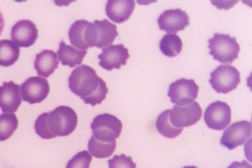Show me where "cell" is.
Returning a JSON list of instances; mask_svg holds the SVG:
<instances>
[{
    "label": "cell",
    "instance_id": "6da1fadb",
    "mask_svg": "<svg viewBox=\"0 0 252 168\" xmlns=\"http://www.w3.org/2000/svg\"><path fill=\"white\" fill-rule=\"evenodd\" d=\"M68 86L73 94L91 106L101 104L108 93L106 82L97 76L93 67L86 65L80 66L72 71L68 79Z\"/></svg>",
    "mask_w": 252,
    "mask_h": 168
},
{
    "label": "cell",
    "instance_id": "7a4b0ae2",
    "mask_svg": "<svg viewBox=\"0 0 252 168\" xmlns=\"http://www.w3.org/2000/svg\"><path fill=\"white\" fill-rule=\"evenodd\" d=\"M78 125V116L75 110L66 106L56 107L53 111L37 117L35 130L43 139H53L57 136H67L75 131Z\"/></svg>",
    "mask_w": 252,
    "mask_h": 168
},
{
    "label": "cell",
    "instance_id": "3957f363",
    "mask_svg": "<svg viewBox=\"0 0 252 168\" xmlns=\"http://www.w3.org/2000/svg\"><path fill=\"white\" fill-rule=\"evenodd\" d=\"M117 27L108 20H96L90 23L85 30V40L89 48L104 49L113 43L117 37Z\"/></svg>",
    "mask_w": 252,
    "mask_h": 168
},
{
    "label": "cell",
    "instance_id": "277c9868",
    "mask_svg": "<svg viewBox=\"0 0 252 168\" xmlns=\"http://www.w3.org/2000/svg\"><path fill=\"white\" fill-rule=\"evenodd\" d=\"M208 48L211 56L221 64H232L238 58L240 52V46L235 37L219 33L208 40Z\"/></svg>",
    "mask_w": 252,
    "mask_h": 168
},
{
    "label": "cell",
    "instance_id": "5b68a950",
    "mask_svg": "<svg viewBox=\"0 0 252 168\" xmlns=\"http://www.w3.org/2000/svg\"><path fill=\"white\" fill-rule=\"evenodd\" d=\"M93 136L102 142L115 141L120 137L123 124L116 116L108 113L96 116L91 124Z\"/></svg>",
    "mask_w": 252,
    "mask_h": 168
},
{
    "label": "cell",
    "instance_id": "8992f818",
    "mask_svg": "<svg viewBox=\"0 0 252 168\" xmlns=\"http://www.w3.org/2000/svg\"><path fill=\"white\" fill-rule=\"evenodd\" d=\"M240 73L231 65H221L211 72L209 83L218 94H229L240 83Z\"/></svg>",
    "mask_w": 252,
    "mask_h": 168
},
{
    "label": "cell",
    "instance_id": "52a82bcc",
    "mask_svg": "<svg viewBox=\"0 0 252 168\" xmlns=\"http://www.w3.org/2000/svg\"><path fill=\"white\" fill-rule=\"evenodd\" d=\"M199 86L193 80L180 79L170 84L168 97L173 104L185 106L193 102L198 97Z\"/></svg>",
    "mask_w": 252,
    "mask_h": 168
},
{
    "label": "cell",
    "instance_id": "ba28073f",
    "mask_svg": "<svg viewBox=\"0 0 252 168\" xmlns=\"http://www.w3.org/2000/svg\"><path fill=\"white\" fill-rule=\"evenodd\" d=\"M202 108L197 102L193 101L185 106H176L172 108L169 113V120L171 124L177 127L183 129L197 124L202 118Z\"/></svg>",
    "mask_w": 252,
    "mask_h": 168
},
{
    "label": "cell",
    "instance_id": "9c48e42d",
    "mask_svg": "<svg viewBox=\"0 0 252 168\" xmlns=\"http://www.w3.org/2000/svg\"><path fill=\"white\" fill-rule=\"evenodd\" d=\"M204 118L210 129L222 131L231 124L232 109L225 102L216 101L207 106Z\"/></svg>",
    "mask_w": 252,
    "mask_h": 168
},
{
    "label": "cell",
    "instance_id": "30bf717a",
    "mask_svg": "<svg viewBox=\"0 0 252 168\" xmlns=\"http://www.w3.org/2000/svg\"><path fill=\"white\" fill-rule=\"evenodd\" d=\"M252 136V124L248 121H240L230 125L220 138V144L232 151L242 146Z\"/></svg>",
    "mask_w": 252,
    "mask_h": 168
},
{
    "label": "cell",
    "instance_id": "8fae6325",
    "mask_svg": "<svg viewBox=\"0 0 252 168\" xmlns=\"http://www.w3.org/2000/svg\"><path fill=\"white\" fill-rule=\"evenodd\" d=\"M50 94V84L48 80L41 77H31L21 85V95L23 100L30 104L40 103L45 100Z\"/></svg>",
    "mask_w": 252,
    "mask_h": 168
},
{
    "label": "cell",
    "instance_id": "7c38bea8",
    "mask_svg": "<svg viewBox=\"0 0 252 168\" xmlns=\"http://www.w3.org/2000/svg\"><path fill=\"white\" fill-rule=\"evenodd\" d=\"M129 57L128 49L123 44L110 45L104 48L102 53L98 55L100 67L108 71L120 69L123 66H126Z\"/></svg>",
    "mask_w": 252,
    "mask_h": 168
},
{
    "label": "cell",
    "instance_id": "4fadbf2b",
    "mask_svg": "<svg viewBox=\"0 0 252 168\" xmlns=\"http://www.w3.org/2000/svg\"><path fill=\"white\" fill-rule=\"evenodd\" d=\"M158 25L162 31L176 34L189 27V15L182 9H168L159 16Z\"/></svg>",
    "mask_w": 252,
    "mask_h": 168
},
{
    "label": "cell",
    "instance_id": "5bb4252c",
    "mask_svg": "<svg viewBox=\"0 0 252 168\" xmlns=\"http://www.w3.org/2000/svg\"><path fill=\"white\" fill-rule=\"evenodd\" d=\"M38 30L30 20H22L11 28V39L18 47L28 48L36 43Z\"/></svg>",
    "mask_w": 252,
    "mask_h": 168
},
{
    "label": "cell",
    "instance_id": "9a60e30c",
    "mask_svg": "<svg viewBox=\"0 0 252 168\" xmlns=\"http://www.w3.org/2000/svg\"><path fill=\"white\" fill-rule=\"evenodd\" d=\"M22 104L21 86L13 81L4 82L0 86V108L4 113H13Z\"/></svg>",
    "mask_w": 252,
    "mask_h": 168
},
{
    "label": "cell",
    "instance_id": "2e32d148",
    "mask_svg": "<svg viewBox=\"0 0 252 168\" xmlns=\"http://www.w3.org/2000/svg\"><path fill=\"white\" fill-rule=\"evenodd\" d=\"M135 8L134 0H108L106 13L112 22L123 24L131 17Z\"/></svg>",
    "mask_w": 252,
    "mask_h": 168
},
{
    "label": "cell",
    "instance_id": "e0dca14e",
    "mask_svg": "<svg viewBox=\"0 0 252 168\" xmlns=\"http://www.w3.org/2000/svg\"><path fill=\"white\" fill-rule=\"evenodd\" d=\"M36 73L42 77L48 78L52 74H54V71L58 68L59 66V59L57 53H54L51 50H45L41 53H38L36 56L35 63H34Z\"/></svg>",
    "mask_w": 252,
    "mask_h": 168
},
{
    "label": "cell",
    "instance_id": "ac0fdd59",
    "mask_svg": "<svg viewBox=\"0 0 252 168\" xmlns=\"http://www.w3.org/2000/svg\"><path fill=\"white\" fill-rule=\"evenodd\" d=\"M87 54V51H81L74 48L73 46L65 44L62 40L58 50V59L63 66H68L69 67H75L82 64L84 57Z\"/></svg>",
    "mask_w": 252,
    "mask_h": 168
},
{
    "label": "cell",
    "instance_id": "d6986e66",
    "mask_svg": "<svg viewBox=\"0 0 252 168\" xmlns=\"http://www.w3.org/2000/svg\"><path fill=\"white\" fill-rule=\"evenodd\" d=\"M89 22L86 20H79L73 24L69 32L68 37L73 47L81 51H87L89 46L85 40V30L89 26Z\"/></svg>",
    "mask_w": 252,
    "mask_h": 168
},
{
    "label": "cell",
    "instance_id": "ffe728a7",
    "mask_svg": "<svg viewBox=\"0 0 252 168\" xmlns=\"http://www.w3.org/2000/svg\"><path fill=\"white\" fill-rule=\"evenodd\" d=\"M20 49L12 40H0V66L10 67L18 61Z\"/></svg>",
    "mask_w": 252,
    "mask_h": 168
},
{
    "label": "cell",
    "instance_id": "44dd1931",
    "mask_svg": "<svg viewBox=\"0 0 252 168\" xmlns=\"http://www.w3.org/2000/svg\"><path fill=\"white\" fill-rule=\"evenodd\" d=\"M117 142L115 141L102 142L95 139L94 136H92L88 143V150L92 156L99 159L108 158L112 155V153L116 150Z\"/></svg>",
    "mask_w": 252,
    "mask_h": 168
},
{
    "label": "cell",
    "instance_id": "7402d4cb",
    "mask_svg": "<svg viewBox=\"0 0 252 168\" xmlns=\"http://www.w3.org/2000/svg\"><path fill=\"white\" fill-rule=\"evenodd\" d=\"M182 40L176 34H166L160 41V50L164 56L176 57L182 51Z\"/></svg>",
    "mask_w": 252,
    "mask_h": 168
},
{
    "label": "cell",
    "instance_id": "603a6c76",
    "mask_svg": "<svg viewBox=\"0 0 252 168\" xmlns=\"http://www.w3.org/2000/svg\"><path fill=\"white\" fill-rule=\"evenodd\" d=\"M169 113L170 110L162 111L160 115L158 116L156 121V128L157 131L162 134V136L166 138H175L179 136L182 133L183 129L177 128L171 124L169 120Z\"/></svg>",
    "mask_w": 252,
    "mask_h": 168
},
{
    "label": "cell",
    "instance_id": "cb8c5ba5",
    "mask_svg": "<svg viewBox=\"0 0 252 168\" xmlns=\"http://www.w3.org/2000/svg\"><path fill=\"white\" fill-rule=\"evenodd\" d=\"M18 119L14 113H3L0 115V141L11 137L18 128Z\"/></svg>",
    "mask_w": 252,
    "mask_h": 168
},
{
    "label": "cell",
    "instance_id": "d4e9b609",
    "mask_svg": "<svg viewBox=\"0 0 252 168\" xmlns=\"http://www.w3.org/2000/svg\"><path fill=\"white\" fill-rule=\"evenodd\" d=\"M92 162V155L89 151H83L77 153L72 159L70 160L66 168H89Z\"/></svg>",
    "mask_w": 252,
    "mask_h": 168
},
{
    "label": "cell",
    "instance_id": "484cf974",
    "mask_svg": "<svg viewBox=\"0 0 252 168\" xmlns=\"http://www.w3.org/2000/svg\"><path fill=\"white\" fill-rule=\"evenodd\" d=\"M108 168H136V165L130 156L121 154L108 160Z\"/></svg>",
    "mask_w": 252,
    "mask_h": 168
},
{
    "label": "cell",
    "instance_id": "4316f807",
    "mask_svg": "<svg viewBox=\"0 0 252 168\" xmlns=\"http://www.w3.org/2000/svg\"><path fill=\"white\" fill-rule=\"evenodd\" d=\"M227 168H252V165L247 161L242 162H234Z\"/></svg>",
    "mask_w": 252,
    "mask_h": 168
},
{
    "label": "cell",
    "instance_id": "83f0119b",
    "mask_svg": "<svg viewBox=\"0 0 252 168\" xmlns=\"http://www.w3.org/2000/svg\"><path fill=\"white\" fill-rule=\"evenodd\" d=\"M4 27H5V21H4V17H3L2 12L0 11V35H1V33L3 32Z\"/></svg>",
    "mask_w": 252,
    "mask_h": 168
},
{
    "label": "cell",
    "instance_id": "f1b7e54d",
    "mask_svg": "<svg viewBox=\"0 0 252 168\" xmlns=\"http://www.w3.org/2000/svg\"><path fill=\"white\" fill-rule=\"evenodd\" d=\"M197 168L196 167H185V168Z\"/></svg>",
    "mask_w": 252,
    "mask_h": 168
}]
</instances>
